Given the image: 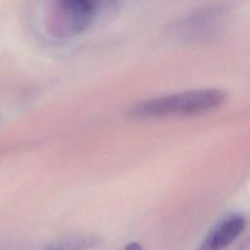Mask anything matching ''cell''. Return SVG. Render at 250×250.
Here are the masks:
<instances>
[{"instance_id":"cell-1","label":"cell","mask_w":250,"mask_h":250,"mask_svg":"<svg viewBox=\"0 0 250 250\" xmlns=\"http://www.w3.org/2000/svg\"><path fill=\"white\" fill-rule=\"evenodd\" d=\"M116 5L117 0H51L45 26L54 37L71 38L90 29Z\"/></svg>"},{"instance_id":"cell-2","label":"cell","mask_w":250,"mask_h":250,"mask_svg":"<svg viewBox=\"0 0 250 250\" xmlns=\"http://www.w3.org/2000/svg\"><path fill=\"white\" fill-rule=\"evenodd\" d=\"M225 100V92L219 89L189 90L139 103L129 110V115L139 119L197 115L213 111Z\"/></svg>"},{"instance_id":"cell-3","label":"cell","mask_w":250,"mask_h":250,"mask_svg":"<svg viewBox=\"0 0 250 250\" xmlns=\"http://www.w3.org/2000/svg\"><path fill=\"white\" fill-rule=\"evenodd\" d=\"M245 226L244 216L229 214L213 226L199 247L203 250H223L240 235Z\"/></svg>"},{"instance_id":"cell-4","label":"cell","mask_w":250,"mask_h":250,"mask_svg":"<svg viewBox=\"0 0 250 250\" xmlns=\"http://www.w3.org/2000/svg\"><path fill=\"white\" fill-rule=\"evenodd\" d=\"M101 242V238L94 234H71L58 238L39 250H93Z\"/></svg>"},{"instance_id":"cell-5","label":"cell","mask_w":250,"mask_h":250,"mask_svg":"<svg viewBox=\"0 0 250 250\" xmlns=\"http://www.w3.org/2000/svg\"><path fill=\"white\" fill-rule=\"evenodd\" d=\"M218 20V17L216 16V12L214 11H208L204 13H200L194 18L190 19L185 27L191 31L193 34H202L207 31H210L213 29V25L215 21Z\"/></svg>"},{"instance_id":"cell-6","label":"cell","mask_w":250,"mask_h":250,"mask_svg":"<svg viewBox=\"0 0 250 250\" xmlns=\"http://www.w3.org/2000/svg\"><path fill=\"white\" fill-rule=\"evenodd\" d=\"M124 250H144V249L142 245L139 244L138 242H130L125 246Z\"/></svg>"}]
</instances>
